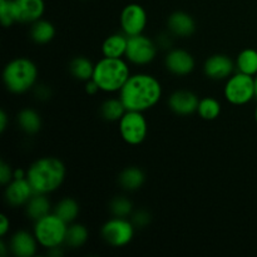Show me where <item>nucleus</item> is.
Masks as SVG:
<instances>
[{"label":"nucleus","mask_w":257,"mask_h":257,"mask_svg":"<svg viewBox=\"0 0 257 257\" xmlns=\"http://www.w3.org/2000/svg\"><path fill=\"white\" fill-rule=\"evenodd\" d=\"M35 94H37L38 99H48L50 97V90L45 85H38Z\"/></svg>","instance_id":"nucleus-35"},{"label":"nucleus","mask_w":257,"mask_h":257,"mask_svg":"<svg viewBox=\"0 0 257 257\" xmlns=\"http://www.w3.org/2000/svg\"><path fill=\"white\" fill-rule=\"evenodd\" d=\"M168 30L172 35L180 38H187L195 33V19L186 12H175L168 17Z\"/></svg>","instance_id":"nucleus-17"},{"label":"nucleus","mask_w":257,"mask_h":257,"mask_svg":"<svg viewBox=\"0 0 257 257\" xmlns=\"http://www.w3.org/2000/svg\"><path fill=\"white\" fill-rule=\"evenodd\" d=\"M127 112L120 98H108L100 105V115L107 122H119Z\"/></svg>","instance_id":"nucleus-25"},{"label":"nucleus","mask_w":257,"mask_h":257,"mask_svg":"<svg viewBox=\"0 0 257 257\" xmlns=\"http://www.w3.org/2000/svg\"><path fill=\"white\" fill-rule=\"evenodd\" d=\"M131 75L130 65L123 58L103 57L94 64L92 79L100 92L119 93Z\"/></svg>","instance_id":"nucleus-3"},{"label":"nucleus","mask_w":257,"mask_h":257,"mask_svg":"<svg viewBox=\"0 0 257 257\" xmlns=\"http://www.w3.org/2000/svg\"><path fill=\"white\" fill-rule=\"evenodd\" d=\"M147 12L142 5L137 3H131L125 5L120 12V28L127 37L143 34L147 27Z\"/></svg>","instance_id":"nucleus-10"},{"label":"nucleus","mask_w":257,"mask_h":257,"mask_svg":"<svg viewBox=\"0 0 257 257\" xmlns=\"http://www.w3.org/2000/svg\"><path fill=\"white\" fill-rule=\"evenodd\" d=\"M128 45V37L124 33H115L105 38L102 44V54L107 58L125 57Z\"/></svg>","instance_id":"nucleus-19"},{"label":"nucleus","mask_w":257,"mask_h":257,"mask_svg":"<svg viewBox=\"0 0 257 257\" xmlns=\"http://www.w3.org/2000/svg\"><path fill=\"white\" fill-rule=\"evenodd\" d=\"M171 38L168 34H163L160 39V45H162L163 48H168L171 45Z\"/></svg>","instance_id":"nucleus-37"},{"label":"nucleus","mask_w":257,"mask_h":257,"mask_svg":"<svg viewBox=\"0 0 257 257\" xmlns=\"http://www.w3.org/2000/svg\"><path fill=\"white\" fill-rule=\"evenodd\" d=\"M235 63L237 72L255 77L257 74V50L252 48L241 50Z\"/></svg>","instance_id":"nucleus-24"},{"label":"nucleus","mask_w":257,"mask_h":257,"mask_svg":"<svg viewBox=\"0 0 257 257\" xmlns=\"http://www.w3.org/2000/svg\"><path fill=\"white\" fill-rule=\"evenodd\" d=\"M255 120H256V123H257V105H256V108H255Z\"/></svg>","instance_id":"nucleus-41"},{"label":"nucleus","mask_w":257,"mask_h":257,"mask_svg":"<svg viewBox=\"0 0 257 257\" xmlns=\"http://www.w3.org/2000/svg\"><path fill=\"white\" fill-rule=\"evenodd\" d=\"M8 251L10 252V248H9V245H7V243L4 242V241H2L0 242V255L3 257H5L8 255Z\"/></svg>","instance_id":"nucleus-39"},{"label":"nucleus","mask_w":257,"mask_h":257,"mask_svg":"<svg viewBox=\"0 0 257 257\" xmlns=\"http://www.w3.org/2000/svg\"><path fill=\"white\" fill-rule=\"evenodd\" d=\"M157 57V44L147 35L140 34L128 37L125 59L133 65H148Z\"/></svg>","instance_id":"nucleus-9"},{"label":"nucleus","mask_w":257,"mask_h":257,"mask_svg":"<svg viewBox=\"0 0 257 257\" xmlns=\"http://www.w3.org/2000/svg\"><path fill=\"white\" fill-rule=\"evenodd\" d=\"M14 178H17V180H19V178H27V172L20 170V168H17V170H14V175H13V180Z\"/></svg>","instance_id":"nucleus-38"},{"label":"nucleus","mask_w":257,"mask_h":257,"mask_svg":"<svg viewBox=\"0 0 257 257\" xmlns=\"http://www.w3.org/2000/svg\"><path fill=\"white\" fill-rule=\"evenodd\" d=\"M109 210L114 217L128 218L133 213V203L130 198L124 196H118L110 201Z\"/></svg>","instance_id":"nucleus-29"},{"label":"nucleus","mask_w":257,"mask_h":257,"mask_svg":"<svg viewBox=\"0 0 257 257\" xmlns=\"http://www.w3.org/2000/svg\"><path fill=\"white\" fill-rule=\"evenodd\" d=\"M34 193V190L28 178H19V180L14 178L12 182L5 186L4 197L9 206L20 207V206L27 205Z\"/></svg>","instance_id":"nucleus-15"},{"label":"nucleus","mask_w":257,"mask_h":257,"mask_svg":"<svg viewBox=\"0 0 257 257\" xmlns=\"http://www.w3.org/2000/svg\"><path fill=\"white\" fill-rule=\"evenodd\" d=\"M84 87H85V92H87V94L89 95H95L97 93L100 92L99 87H98V84L93 79H89L88 82H85Z\"/></svg>","instance_id":"nucleus-34"},{"label":"nucleus","mask_w":257,"mask_h":257,"mask_svg":"<svg viewBox=\"0 0 257 257\" xmlns=\"http://www.w3.org/2000/svg\"><path fill=\"white\" fill-rule=\"evenodd\" d=\"M165 67L171 74L176 77H186L195 70L196 62L190 52L181 48H175L166 54Z\"/></svg>","instance_id":"nucleus-11"},{"label":"nucleus","mask_w":257,"mask_h":257,"mask_svg":"<svg viewBox=\"0 0 257 257\" xmlns=\"http://www.w3.org/2000/svg\"><path fill=\"white\" fill-rule=\"evenodd\" d=\"M79 211L80 207L79 205H78L77 201L73 200V198L70 197H67L60 200L59 202L55 205L53 212L57 216H59L63 221H65V222L69 225V223L75 222V220H77L78 216H79Z\"/></svg>","instance_id":"nucleus-26"},{"label":"nucleus","mask_w":257,"mask_h":257,"mask_svg":"<svg viewBox=\"0 0 257 257\" xmlns=\"http://www.w3.org/2000/svg\"><path fill=\"white\" fill-rule=\"evenodd\" d=\"M55 37V27L45 19H39L34 22L30 27V38L35 44L44 45L52 42Z\"/></svg>","instance_id":"nucleus-21"},{"label":"nucleus","mask_w":257,"mask_h":257,"mask_svg":"<svg viewBox=\"0 0 257 257\" xmlns=\"http://www.w3.org/2000/svg\"><path fill=\"white\" fill-rule=\"evenodd\" d=\"M136 226L128 218L113 217L100 228V236L107 245L112 247L127 246L135 236Z\"/></svg>","instance_id":"nucleus-8"},{"label":"nucleus","mask_w":257,"mask_h":257,"mask_svg":"<svg viewBox=\"0 0 257 257\" xmlns=\"http://www.w3.org/2000/svg\"><path fill=\"white\" fill-rule=\"evenodd\" d=\"M52 212V202L48 198V195L34 193L28 203L25 205V213L30 220L38 221L39 218L49 215Z\"/></svg>","instance_id":"nucleus-18"},{"label":"nucleus","mask_w":257,"mask_h":257,"mask_svg":"<svg viewBox=\"0 0 257 257\" xmlns=\"http://www.w3.org/2000/svg\"><path fill=\"white\" fill-rule=\"evenodd\" d=\"M131 221L133 222V225L138 228L146 227V226L150 225L151 222V215L145 210H138L136 212L132 213V217Z\"/></svg>","instance_id":"nucleus-31"},{"label":"nucleus","mask_w":257,"mask_h":257,"mask_svg":"<svg viewBox=\"0 0 257 257\" xmlns=\"http://www.w3.org/2000/svg\"><path fill=\"white\" fill-rule=\"evenodd\" d=\"M37 238L34 233L28 232V231L20 230L17 231L14 235L10 237L9 248L10 253L15 257H33L35 256L38 251Z\"/></svg>","instance_id":"nucleus-16"},{"label":"nucleus","mask_w":257,"mask_h":257,"mask_svg":"<svg viewBox=\"0 0 257 257\" xmlns=\"http://www.w3.org/2000/svg\"><path fill=\"white\" fill-rule=\"evenodd\" d=\"M89 237L88 228L82 223H69L67 230V237H65V245L70 248L82 247Z\"/></svg>","instance_id":"nucleus-27"},{"label":"nucleus","mask_w":257,"mask_h":257,"mask_svg":"<svg viewBox=\"0 0 257 257\" xmlns=\"http://www.w3.org/2000/svg\"><path fill=\"white\" fill-rule=\"evenodd\" d=\"M67 230L68 223L54 212H50L49 215L35 221L33 233L39 246L45 250H52L65 245Z\"/></svg>","instance_id":"nucleus-5"},{"label":"nucleus","mask_w":257,"mask_h":257,"mask_svg":"<svg viewBox=\"0 0 257 257\" xmlns=\"http://www.w3.org/2000/svg\"><path fill=\"white\" fill-rule=\"evenodd\" d=\"M198 103H200L198 95L187 89L176 90L168 97L170 109L181 117H187L197 112Z\"/></svg>","instance_id":"nucleus-14"},{"label":"nucleus","mask_w":257,"mask_h":257,"mask_svg":"<svg viewBox=\"0 0 257 257\" xmlns=\"http://www.w3.org/2000/svg\"><path fill=\"white\" fill-rule=\"evenodd\" d=\"M255 90H256V98H257V74L255 75Z\"/></svg>","instance_id":"nucleus-40"},{"label":"nucleus","mask_w":257,"mask_h":257,"mask_svg":"<svg viewBox=\"0 0 257 257\" xmlns=\"http://www.w3.org/2000/svg\"><path fill=\"white\" fill-rule=\"evenodd\" d=\"M17 122L25 135H37L42 128V118L33 108H24L17 115Z\"/></svg>","instance_id":"nucleus-20"},{"label":"nucleus","mask_w":257,"mask_h":257,"mask_svg":"<svg viewBox=\"0 0 257 257\" xmlns=\"http://www.w3.org/2000/svg\"><path fill=\"white\" fill-rule=\"evenodd\" d=\"M9 230H10V220L8 218L7 215L3 213V215L0 216V236L4 237V236L9 232Z\"/></svg>","instance_id":"nucleus-33"},{"label":"nucleus","mask_w":257,"mask_h":257,"mask_svg":"<svg viewBox=\"0 0 257 257\" xmlns=\"http://www.w3.org/2000/svg\"><path fill=\"white\" fill-rule=\"evenodd\" d=\"M0 20H2V24L4 28H9L13 24H15L12 0H0Z\"/></svg>","instance_id":"nucleus-30"},{"label":"nucleus","mask_w":257,"mask_h":257,"mask_svg":"<svg viewBox=\"0 0 257 257\" xmlns=\"http://www.w3.org/2000/svg\"><path fill=\"white\" fill-rule=\"evenodd\" d=\"M236 69V63L226 54H213L206 59L203 72L211 80H227Z\"/></svg>","instance_id":"nucleus-13"},{"label":"nucleus","mask_w":257,"mask_h":257,"mask_svg":"<svg viewBox=\"0 0 257 257\" xmlns=\"http://www.w3.org/2000/svg\"><path fill=\"white\" fill-rule=\"evenodd\" d=\"M146 181L145 172L138 167H127L120 172L119 177H118V182H119L120 187L125 191H133L140 190L143 186Z\"/></svg>","instance_id":"nucleus-22"},{"label":"nucleus","mask_w":257,"mask_h":257,"mask_svg":"<svg viewBox=\"0 0 257 257\" xmlns=\"http://www.w3.org/2000/svg\"><path fill=\"white\" fill-rule=\"evenodd\" d=\"M221 110H222L221 103L213 97H205L200 99L198 103L197 113L205 120L217 119L221 114Z\"/></svg>","instance_id":"nucleus-28"},{"label":"nucleus","mask_w":257,"mask_h":257,"mask_svg":"<svg viewBox=\"0 0 257 257\" xmlns=\"http://www.w3.org/2000/svg\"><path fill=\"white\" fill-rule=\"evenodd\" d=\"M67 175L65 166L57 157H42L27 171V178L35 193L49 195L63 185Z\"/></svg>","instance_id":"nucleus-2"},{"label":"nucleus","mask_w":257,"mask_h":257,"mask_svg":"<svg viewBox=\"0 0 257 257\" xmlns=\"http://www.w3.org/2000/svg\"><path fill=\"white\" fill-rule=\"evenodd\" d=\"M13 175H14V170L4 160H2L0 162V183L3 186H7L13 181Z\"/></svg>","instance_id":"nucleus-32"},{"label":"nucleus","mask_w":257,"mask_h":257,"mask_svg":"<svg viewBox=\"0 0 257 257\" xmlns=\"http://www.w3.org/2000/svg\"><path fill=\"white\" fill-rule=\"evenodd\" d=\"M94 64L95 63L88 59L87 57H75L73 58L69 64V72L77 80L88 82L93 77Z\"/></svg>","instance_id":"nucleus-23"},{"label":"nucleus","mask_w":257,"mask_h":257,"mask_svg":"<svg viewBox=\"0 0 257 257\" xmlns=\"http://www.w3.org/2000/svg\"><path fill=\"white\" fill-rule=\"evenodd\" d=\"M15 23L33 24L42 19L45 12L44 0H12Z\"/></svg>","instance_id":"nucleus-12"},{"label":"nucleus","mask_w":257,"mask_h":257,"mask_svg":"<svg viewBox=\"0 0 257 257\" xmlns=\"http://www.w3.org/2000/svg\"><path fill=\"white\" fill-rule=\"evenodd\" d=\"M8 124H9V115L4 109H2L0 110V132L4 133L8 128Z\"/></svg>","instance_id":"nucleus-36"},{"label":"nucleus","mask_w":257,"mask_h":257,"mask_svg":"<svg viewBox=\"0 0 257 257\" xmlns=\"http://www.w3.org/2000/svg\"><path fill=\"white\" fill-rule=\"evenodd\" d=\"M38 73L37 64L32 59L25 57L14 58L4 67L3 82L13 94H24L35 87Z\"/></svg>","instance_id":"nucleus-4"},{"label":"nucleus","mask_w":257,"mask_h":257,"mask_svg":"<svg viewBox=\"0 0 257 257\" xmlns=\"http://www.w3.org/2000/svg\"><path fill=\"white\" fill-rule=\"evenodd\" d=\"M160 80L148 73L132 74L119 92L120 100L127 110L146 112L155 107L162 98Z\"/></svg>","instance_id":"nucleus-1"},{"label":"nucleus","mask_w":257,"mask_h":257,"mask_svg":"<svg viewBox=\"0 0 257 257\" xmlns=\"http://www.w3.org/2000/svg\"><path fill=\"white\" fill-rule=\"evenodd\" d=\"M122 140L130 146H140L148 135V123L143 112L127 110L118 122Z\"/></svg>","instance_id":"nucleus-7"},{"label":"nucleus","mask_w":257,"mask_h":257,"mask_svg":"<svg viewBox=\"0 0 257 257\" xmlns=\"http://www.w3.org/2000/svg\"><path fill=\"white\" fill-rule=\"evenodd\" d=\"M225 99L232 105H245L256 98L255 77L243 73L231 75L223 87Z\"/></svg>","instance_id":"nucleus-6"}]
</instances>
